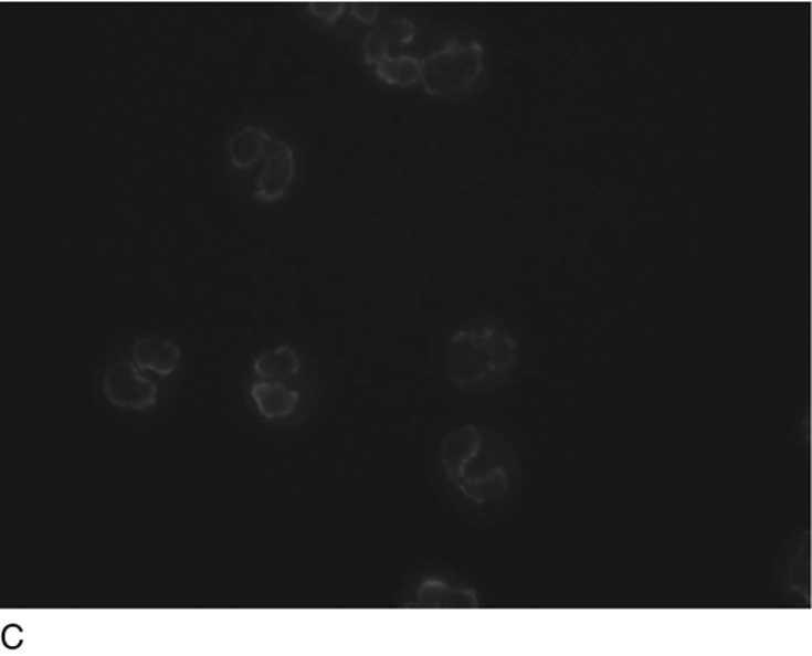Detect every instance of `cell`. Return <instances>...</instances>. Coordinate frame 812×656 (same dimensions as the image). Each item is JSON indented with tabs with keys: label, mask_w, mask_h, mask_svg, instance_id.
I'll return each instance as SVG.
<instances>
[{
	"label": "cell",
	"mask_w": 812,
	"mask_h": 656,
	"mask_svg": "<svg viewBox=\"0 0 812 656\" xmlns=\"http://www.w3.org/2000/svg\"><path fill=\"white\" fill-rule=\"evenodd\" d=\"M439 464L445 479L475 506L499 502L513 491V448L476 424H463L444 437Z\"/></svg>",
	"instance_id": "6da1fadb"
},
{
	"label": "cell",
	"mask_w": 812,
	"mask_h": 656,
	"mask_svg": "<svg viewBox=\"0 0 812 656\" xmlns=\"http://www.w3.org/2000/svg\"><path fill=\"white\" fill-rule=\"evenodd\" d=\"M517 361V338L500 324L478 319L452 334L444 364L452 385L485 393L506 382Z\"/></svg>",
	"instance_id": "7a4b0ae2"
},
{
	"label": "cell",
	"mask_w": 812,
	"mask_h": 656,
	"mask_svg": "<svg viewBox=\"0 0 812 656\" xmlns=\"http://www.w3.org/2000/svg\"><path fill=\"white\" fill-rule=\"evenodd\" d=\"M486 47L478 40H449L421 59V85L431 98L457 99L485 77Z\"/></svg>",
	"instance_id": "3957f363"
},
{
	"label": "cell",
	"mask_w": 812,
	"mask_h": 656,
	"mask_svg": "<svg viewBox=\"0 0 812 656\" xmlns=\"http://www.w3.org/2000/svg\"><path fill=\"white\" fill-rule=\"evenodd\" d=\"M103 392L113 406L145 411L157 405L158 385L138 372L134 361H117L106 371Z\"/></svg>",
	"instance_id": "277c9868"
},
{
	"label": "cell",
	"mask_w": 812,
	"mask_h": 656,
	"mask_svg": "<svg viewBox=\"0 0 812 656\" xmlns=\"http://www.w3.org/2000/svg\"><path fill=\"white\" fill-rule=\"evenodd\" d=\"M262 161L264 168L255 181L254 199L264 205H273L285 199L295 181V151L286 141L272 137Z\"/></svg>",
	"instance_id": "5b68a950"
},
{
	"label": "cell",
	"mask_w": 812,
	"mask_h": 656,
	"mask_svg": "<svg viewBox=\"0 0 812 656\" xmlns=\"http://www.w3.org/2000/svg\"><path fill=\"white\" fill-rule=\"evenodd\" d=\"M413 603L407 607L416 610H476L482 606L475 589L447 580L426 579L414 589Z\"/></svg>",
	"instance_id": "8992f818"
},
{
	"label": "cell",
	"mask_w": 812,
	"mask_h": 656,
	"mask_svg": "<svg viewBox=\"0 0 812 656\" xmlns=\"http://www.w3.org/2000/svg\"><path fill=\"white\" fill-rule=\"evenodd\" d=\"M416 25L413 20L400 17V19L387 20L380 23L376 30L369 31L365 40L366 64L378 65L380 61L389 57L390 47L408 46L416 38Z\"/></svg>",
	"instance_id": "52a82bcc"
},
{
	"label": "cell",
	"mask_w": 812,
	"mask_h": 656,
	"mask_svg": "<svg viewBox=\"0 0 812 656\" xmlns=\"http://www.w3.org/2000/svg\"><path fill=\"white\" fill-rule=\"evenodd\" d=\"M251 399L265 421L286 420L298 409L300 393L283 382L252 383Z\"/></svg>",
	"instance_id": "ba28073f"
},
{
	"label": "cell",
	"mask_w": 812,
	"mask_h": 656,
	"mask_svg": "<svg viewBox=\"0 0 812 656\" xmlns=\"http://www.w3.org/2000/svg\"><path fill=\"white\" fill-rule=\"evenodd\" d=\"M134 362L138 369L158 375H171L181 361V350L172 341L160 337L138 338L133 347Z\"/></svg>",
	"instance_id": "9c48e42d"
},
{
	"label": "cell",
	"mask_w": 812,
	"mask_h": 656,
	"mask_svg": "<svg viewBox=\"0 0 812 656\" xmlns=\"http://www.w3.org/2000/svg\"><path fill=\"white\" fill-rule=\"evenodd\" d=\"M300 368H303L300 356L288 345L264 351L255 358L252 364L254 374L265 382L286 383L289 379L299 375Z\"/></svg>",
	"instance_id": "30bf717a"
},
{
	"label": "cell",
	"mask_w": 812,
	"mask_h": 656,
	"mask_svg": "<svg viewBox=\"0 0 812 656\" xmlns=\"http://www.w3.org/2000/svg\"><path fill=\"white\" fill-rule=\"evenodd\" d=\"M271 134L261 127H245L228 140L231 165L240 171L254 168L264 158Z\"/></svg>",
	"instance_id": "8fae6325"
},
{
	"label": "cell",
	"mask_w": 812,
	"mask_h": 656,
	"mask_svg": "<svg viewBox=\"0 0 812 656\" xmlns=\"http://www.w3.org/2000/svg\"><path fill=\"white\" fill-rule=\"evenodd\" d=\"M376 75L390 86L410 88L421 83V61L414 55H389L375 65Z\"/></svg>",
	"instance_id": "7c38bea8"
},
{
	"label": "cell",
	"mask_w": 812,
	"mask_h": 656,
	"mask_svg": "<svg viewBox=\"0 0 812 656\" xmlns=\"http://www.w3.org/2000/svg\"><path fill=\"white\" fill-rule=\"evenodd\" d=\"M810 579V538L804 535L803 540L798 544V551H794L790 561H788L787 583L791 590L800 593L804 600H811Z\"/></svg>",
	"instance_id": "4fadbf2b"
},
{
	"label": "cell",
	"mask_w": 812,
	"mask_h": 656,
	"mask_svg": "<svg viewBox=\"0 0 812 656\" xmlns=\"http://www.w3.org/2000/svg\"><path fill=\"white\" fill-rule=\"evenodd\" d=\"M307 10H309L316 19L331 23L337 22V20L344 15L345 10H347V6L341 2H313L307 6Z\"/></svg>",
	"instance_id": "5bb4252c"
},
{
	"label": "cell",
	"mask_w": 812,
	"mask_h": 656,
	"mask_svg": "<svg viewBox=\"0 0 812 656\" xmlns=\"http://www.w3.org/2000/svg\"><path fill=\"white\" fill-rule=\"evenodd\" d=\"M351 13L356 20H359V22L362 23H368L369 25V23L378 22L380 6H378V3L365 2L352 3Z\"/></svg>",
	"instance_id": "9a60e30c"
}]
</instances>
